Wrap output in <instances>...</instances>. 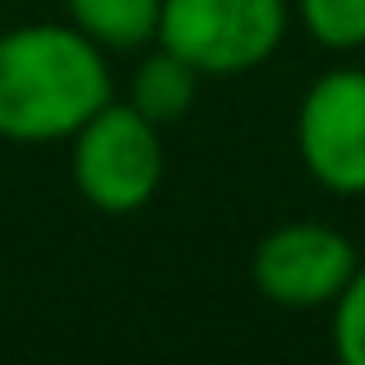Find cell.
<instances>
[{
  "mask_svg": "<svg viewBox=\"0 0 365 365\" xmlns=\"http://www.w3.org/2000/svg\"><path fill=\"white\" fill-rule=\"evenodd\" d=\"M107 102V56L74 24H24L0 37V139H74V130Z\"/></svg>",
  "mask_w": 365,
  "mask_h": 365,
  "instance_id": "cell-1",
  "label": "cell"
},
{
  "mask_svg": "<svg viewBox=\"0 0 365 365\" xmlns=\"http://www.w3.org/2000/svg\"><path fill=\"white\" fill-rule=\"evenodd\" d=\"M301 162L329 195H365V70H329L305 88L296 111Z\"/></svg>",
  "mask_w": 365,
  "mask_h": 365,
  "instance_id": "cell-5",
  "label": "cell"
},
{
  "mask_svg": "<svg viewBox=\"0 0 365 365\" xmlns=\"http://www.w3.org/2000/svg\"><path fill=\"white\" fill-rule=\"evenodd\" d=\"M74 185L102 213H134L162 185L158 125L130 102H107L74 130Z\"/></svg>",
  "mask_w": 365,
  "mask_h": 365,
  "instance_id": "cell-3",
  "label": "cell"
},
{
  "mask_svg": "<svg viewBox=\"0 0 365 365\" xmlns=\"http://www.w3.org/2000/svg\"><path fill=\"white\" fill-rule=\"evenodd\" d=\"M195 93H199V70L185 65L176 51L158 46L148 61H139L130 79V107H139L153 125H167L195 107Z\"/></svg>",
  "mask_w": 365,
  "mask_h": 365,
  "instance_id": "cell-7",
  "label": "cell"
},
{
  "mask_svg": "<svg viewBox=\"0 0 365 365\" xmlns=\"http://www.w3.org/2000/svg\"><path fill=\"white\" fill-rule=\"evenodd\" d=\"M70 24L102 51H139L158 37L162 0H65Z\"/></svg>",
  "mask_w": 365,
  "mask_h": 365,
  "instance_id": "cell-6",
  "label": "cell"
},
{
  "mask_svg": "<svg viewBox=\"0 0 365 365\" xmlns=\"http://www.w3.org/2000/svg\"><path fill=\"white\" fill-rule=\"evenodd\" d=\"M333 351L342 365H365V259L333 301Z\"/></svg>",
  "mask_w": 365,
  "mask_h": 365,
  "instance_id": "cell-9",
  "label": "cell"
},
{
  "mask_svg": "<svg viewBox=\"0 0 365 365\" xmlns=\"http://www.w3.org/2000/svg\"><path fill=\"white\" fill-rule=\"evenodd\" d=\"M287 19V0H162L158 46L195 65L199 79H236L282 46Z\"/></svg>",
  "mask_w": 365,
  "mask_h": 365,
  "instance_id": "cell-2",
  "label": "cell"
},
{
  "mask_svg": "<svg viewBox=\"0 0 365 365\" xmlns=\"http://www.w3.org/2000/svg\"><path fill=\"white\" fill-rule=\"evenodd\" d=\"M301 28L329 51L365 46V0H296Z\"/></svg>",
  "mask_w": 365,
  "mask_h": 365,
  "instance_id": "cell-8",
  "label": "cell"
},
{
  "mask_svg": "<svg viewBox=\"0 0 365 365\" xmlns=\"http://www.w3.org/2000/svg\"><path fill=\"white\" fill-rule=\"evenodd\" d=\"M361 255L338 227L324 222H282L255 245L250 282L264 301L282 310H319L333 305Z\"/></svg>",
  "mask_w": 365,
  "mask_h": 365,
  "instance_id": "cell-4",
  "label": "cell"
}]
</instances>
